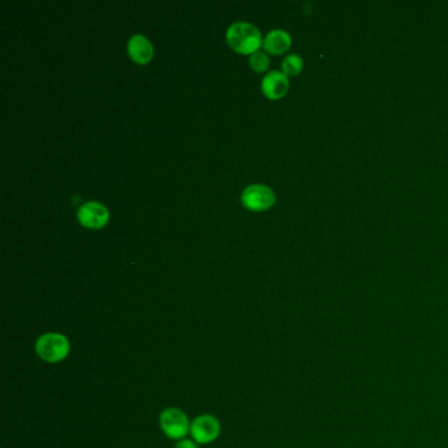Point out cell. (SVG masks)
<instances>
[{
	"mask_svg": "<svg viewBox=\"0 0 448 448\" xmlns=\"http://www.w3.org/2000/svg\"><path fill=\"white\" fill-rule=\"evenodd\" d=\"M70 341L59 332H45L36 341V354L46 363H59L70 354Z\"/></svg>",
	"mask_w": 448,
	"mask_h": 448,
	"instance_id": "1",
	"label": "cell"
},
{
	"mask_svg": "<svg viewBox=\"0 0 448 448\" xmlns=\"http://www.w3.org/2000/svg\"><path fill=\"white\" fill-rule=\"evenodd\" d=\"M226 40L238 53H254L262 43L258 28L246 21L233 23L226 32Z\"/></svg>",
	"mask_w": 448,
	"mask_h": 448,
	"instance_id": "2",
	"label": "cell"
},
{
	"mask_svg": "<svg viewBox=\"0 0 448 448\" xmlns=\"http://www.w3.org/2000/svg\"><path fill=\"white\" fill-rule=\"evenodd\" d=\"M159 425L163 434L170 439L182 440L191 433V423L187 414L176 407L164 409L159 416Z\"/></svg>",
	"mask_w": 448,
	"mask_h": 448,
	"instance_id": "3",
	"label": "cell"
},
{
	"mask_svg": "<svg viewBox=\"0 0 448 448\" xmlns=\"http://www.w3.org/2000/svg\"><path fill=\"white\" fill-rule=\"evenodd\" d=\"M221 433L218 419L211 414H202L192 420L191 435L196 443L208 445L215 442Z\"/></svg>",
	"mask_w": 448,
	"mask_h": 448,
	"instance_id": "4",
	"label": "cell"
},
{
	"mask_svg": "<svg viewBox=\"0 0 448 448\" xmlns=\"http://www.w3.org/2000/svg\"><path fill=\"white\" fill-rule=\"evenodd\" d=\"M241 200L246 208L253 211H263L275 202L274 191L263 184H251L242 192Z\"/></svg>",
	"mask_w": 448,
	"mask_h": 448,
	"instance_id": "5",
	"label": "cell"
},
{
	"mask_svg": "<svg viewBox=\"0 0 448 448\" xmlns=\"http://www.w3.org/2000/svg\"><path fill=\"white\" fill-rule=\"evenodd\" d=\"M108 209L98 202H87L78 209V218L81 224L88 228H101L108 220Z\"/></svg>",
	"mask_w": 448,
	"mask_h": 448,
	"instance_id": "6",
	"label": "cell"
},
{
	"mask_svg": "<svg viewBox=\"0 0 448 448\" xmlns=\"http://www.w3.org/2000/svg\"><path fill=\"white\" fill-rule=\"evenodd\" d=\"M288 76L284 72H267L262 79V91L270 99H280L288 91Z\"/></svg>",
	"mask_w": 448,
	"mask_h": 448,
	"instance_id": "7",
	"label": "cell"
},
{
	"mask_svg": "<svg viewBox=\"0 0 448 448\" xmlns=\"http://www.w3.org/2000/svg\"><path fill=\"white\" fill-rule=\"evenodd\" d=\"M128 53L137 63H146L153 56V45L144 34H133L128 41Z\"/></svg>",
	"mask_w": 448,
	"mask_h": 448,
	"instance_id": "8",
	"label": "cell"
},
{
	"mask_svg": "<svg viewBox=\"0 0 448 448\" xmlns=\"http://www.w3.org/2000/svg\"><path fill=\"white\" fill-rule=\"evenodd\" d=\"M290 46V36L283 29H274L267 33L263 40V47L273 54H281Z\"/></svg>",
	"mask_w": 448,
	"mask_h": 448,
	"instance_id": "9",
	"label": "cell"
},
{
	"mask_svg": "<svg viewBox=\"0 0 448 448\" xmlns=\"http://www.w3.org/2000/svg\"><path fill=\"white\" fill-rule=\"evenodd\" d=\"M281 67H283V72L288 76V75H299L303 67V58L297 54H289L287 57L283 59L281 62Z\"/></svg>",
	"mask_w": 448,
	"mask_h": 448,
	"instance_id": "10",
	"label": "cell"
},
{
	"mask_svg": "<svg viewBox=\"0 0 448 448\" xmlns=\"http://www.w3.org/2000/svg\"><path fill=\"white\" fill-rule=\"evenodd\" d=\"M270 65V59H268V56L263 52H254L251 56H250V66L255 70V72H264Z\"/></svg>",
	"mask_w": 448,
	"mask_h": 448,
	"instance_id": "11",
	"label": "cell"
},
{
	"mask_svg": "<svg viewBox=\"0 0 448 448\" xmlns=\"http://www.w3.org/2000/svg\"><path fill=\"white\" fill-rule=\"evenodd\" d=\"M175 448H199L196 442L189 440V439H182L179 440V443L175 446Z\"/></svg>",
	"mask_w": 448,
	"mask_h": 448,
	"instance_id": "12",
	"label": "cell"
}]
</instances>
